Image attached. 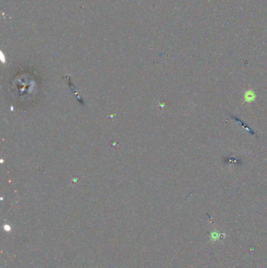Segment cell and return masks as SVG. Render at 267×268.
Segmentation results:
<instances>
[{
  "instance_id": "1",
  "label": "cell",
  "mask_w": 267,
  "mask_h": 268,
  "mask_svg": "<svg viewBox=\"0 0 267 268\" xmlns=\"http://www.w3.org/2000/svg\"><path fill=\"white\" fill-rule=\"evenodd\" d=\"M244 101L245 102H253L256 99V94L252 90H249L245 91L244 95Z\"/></svg>"
}]
</instances>
